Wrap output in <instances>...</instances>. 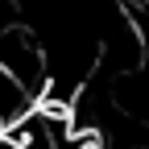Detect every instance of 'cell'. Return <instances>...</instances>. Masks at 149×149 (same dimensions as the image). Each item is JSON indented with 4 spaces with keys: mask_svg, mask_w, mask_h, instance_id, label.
Masks as SVG:
<instances>
[{
    "mask_svg": "<svg viewBox=\"0 0 149 149\" xmlns=\"http://www.w3.org/2000/svg\"><path fill=\"white\" fill-rule=\"evenodd\" d=\"M0 133H4V124H0Z\"/></svg>",
    "mask_w": 149,
    "mask_h": 149,
    "instance_id": "obj_4",
    "label": "cell"
},
{
    "mask_svg": "<svg viewBox=\"0 0 149 149\" xmlns=\"http://www.w3.org/2000/svg\"><path fill=\"white\" fill-rule=\"evenodd\" d=\"M0 66H8L33 95L46 91V50L25 29H0Z\"/></svg>",
    "mask_w": 149,
    "mask_h": 149,
    "instance_id": "obj_1",
    "label": "cell"
},
{
    "mask_svg": "<svg viewBox=\"0 0 149 149\" xmlns=\"http://www.w3.org/2000/svg\"><path fill=\"white\" fill-rule=\"evenodd\" d=\"M0 149H54L46 137H37V141H25V145H8V141H0Z\"/></svg>",
    "mask_w": 149,
    "mask_h": 149,
    "instance_id": "obj_3",
    "label": "cell"
},
{
    "mask_svg": "<svg viewBox=\"0 0 149 149\" xmlns=\"http://www.w3.org/2000/svg\"><path fill=\"white\" fill-rule=\"evenodd\" d=\"M33 104H37V95L17 79V74L8 70V66H0V124H17L21 116H29L33 112Z\"/></svg>",
    "mask_w": 149,
    "mask_h": 149,
    "instance_id": "obj_2",
    "label": "cell"
}]
</instances>
